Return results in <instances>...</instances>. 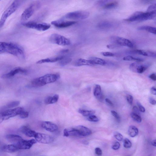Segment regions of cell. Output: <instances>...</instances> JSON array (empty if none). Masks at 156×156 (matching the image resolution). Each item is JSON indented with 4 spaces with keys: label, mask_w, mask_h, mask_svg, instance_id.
I'll return each instance as SVG.
<instances>
[{
    "label": "cell",
    "mask_w": 156,
    "mask_h": 156,
    "mask_svg": "<svg viewBox=\"0 0 156 156\" xmlns=\"http://www.w3.org/2000/svg\"><path fill=\"white\" fill-rule=\"evenodd\" d=\"M149 101L152 105H154L156 104V100L150 97L149 98Z\"/></svg>",
    "instance_id": "48"
},
{
    "label": "cell",
    "mask_w": 156,
    "mask_h": 156,
    "mask_svg": "<svg viewBox=\"0 0 156 156\" xmlns=\"http://www.w3.org/2000/svg\"><path fill=\"white\" fill-rule=\"evenodd\" d=\"M124 60L126 61H135L137 62H142L143 59L142 58L134 57L130 56H128L124 57Z\"/></svg>",
    "instance_id": "31"
},
{
    "label": "cell",
    "mask_w": 156,
    "mask_h": 156,
    "mask_svg": "<svg viewBox=\"0 0 156 156\" xmlns=\"http://www.w3.org/2000/svg\"><path fill=\"white\" fill-rule=\"evenodd\" d=\"M106 102L110 106H114L112 102L108 99L106 98L105 99Z\"/></svg>",
    "instance_id": "50"
},
{
    "label": "cell",
    "mask_w": 156,
    "mask_h": 156,
    "mask_svg": "<svg viewBox=\"0 0 156 156\" xmlns=\"http://www.w3.org/2000/svg\"><path fill=\"white\" fill-rule=\"evenodd\" d=\"M75 128L79 137L87 136L92 133L91 130L83 126H78Z\"/></svg>",
    "instance_id": "16"
},
{
    "label": "cell",
    "mask_w": 156,
    "mask_h": 156,
    "mask_svg": "<svg viewBox=\"0 0 156 156\" xmlns=\"http://www.w3.org/2000/svg\"><path fill=\"white\" fill-rule=\"evenodd\" d=\"M89 60L94 65L95 64H98L101 65H105L106 64V61L98 57H92L90 58Z\"/></svg>",
    "instance_id": "26"
},
{
    "label": "cell",
    "mask_w": 156,
    "mask_h": 156,
    "mask_svg": "<svg viewBox=\"0 0 156 156\" xmlns=\"http://www.w3.org/2000/svg\"><path fill=\"white\" fill-rule=\"evenodd\" d=\"M2 150L4 152L12 153L16 152L19 149L15 145L11 144L4 146L2 148Z\"/></svg>",
    "instance_id": "23"
},
{
    "label": "cell",
    "mask_w": 156,
    "mask_h": 156,
    "mask_svg": "<svg viewBox=\"0 0 156 156\" xmlns=\"http://www.w3.org/2000/svg\"><path fill=\"white\" fill-rule=\"evenodd\" d=\"M127 100L128 104L130 105L133 104V98L132 95H128L127 96Z\"/></svg>",
    "instance_id": "42"
},
{
    "label": "cell",
    "mask_w": 156,
    "mask_h": 156,
    "mask_svg": "<svg viewBox=\"0 0 156 156\" xmlns=\"http://www.w3.org/2000/svg\"><path fill=\"white\" fill-rule=\"evenodd\" d=\"M6 137L8 141L15 145L23 140L21 136L16 135H8L6 136Z\"/></svg>",
    "instance_id": "20"
},
{
    "label": "cell",
    "mask_w": 156,
    "mask_h": 156,
    "mask_svg": "<svg viewBox=\"0 0 156 156\" xmlns=\"http://www.w3.org/2000/svg\"><path fill=\"white\" fill-rule=\"evenodd\" d=\"M76 23L75 21H64L63 20H58L52 21L51 24L56 27L59 28H66L73 26Z\"/></svg>",
    "instance_id": "13"
},
{
    "label": "cell",
    "mask_w": 156,
    "mask_h": 156,
    "mask_svg": "<svg viewBox=\"0 0 156 156\" xmlns=\"http://www.w3.org/2000/svg\"><path fill=\"white\" fill-rule=\"evenodd\" d=\"M23 25L28 28L35 29L41 32L47 30L50 27V25L49 24L44 23H37L30 22L23 23Z\"/></svg>",
    "instance_id": "8"
},
{
    "label": "cell",
    "mask_w": 156,
    "mask_h": 156,
    "mask_svg": "<svg viewBox=\"0 0 156 156\" xmlns=\"http://www.w3.org/2000/svg\"><path fill=\"white\" fill-rule=\"evenodd\" d=\"M137 104L138 106L139 107V109L140 111L142 113H144L146 111L145 107L139 101H137Z\"/></svg>",
    "instance_id": "43"
},
{
    "label": "cell",
    "mask_w": 156,
    "mask_h": 156,
    "mask_svg": "<svg viewBox=\"0 0 156 156\" xmlns=\"http://www.w3.org/2000/svg\"><path fill=\"white\" fill-rule=\"evenodd\" d=\"M148 68L147 65L135 62L131 64L130 66V69L134 72L142 74L145 72Z\"/></svg>",
    "instance_id": "12"
},
{
    "label": "cell",
    "mask_w": 156,
    "mask_h": 156,
    "mask_svg": "<svg viewBox=\"0 0 156 156\" xmlns=\"http://www.w3.org/2000/svg\"><path fill=\"white\" fill-rule=\"evenodd\" d=\"M24 111L23 108L18 107L13 109H9L0 113L3 121L17 115H20L21 113Z\"/></svg>",
    "instance_id": "7"
},
{
    "label": "cell",
    "mask_w": 156,
    "mask_h": 156,
    "mask_svg": "<svg viewBox=\"0 0 156 156\" xmlns=\"http://www.w3.org/2000/svg\"><path fill=\"white\" fill-rule=\"evenodd\" d=\"M69 51L67 49H66V50H62L60 51V52L61 53H65L66 52H68Z\"/></svg>",
    "instance_id": "54"
},
{
    "label": "cell",
    "mask_w": 156,
    "mask_h": 156,
    "mask_svg": "<svg viewBox=\"0 0 156 156\" xmlns=\"http://www.w3.org/2000/svg\"><path fill=\"white\" fill-rule=\"evenodd\" d=\"M123 145L125 148H128L132 146V143L128 139H125L124 141Z\"/></svg>",
    "instance_id": "36"
},
{
    "label": "cell",
    "mask_w": 156,
    "mask_h": 156,
    "mask_svg": "<svg viewBox=\"0 0 156 156\" xmlns=\"http://www.w3.org/2000/svg\"><path fill=\"white\" fill-rule=\"evenodd\" d=\"M72 61L71 58L68 57H65L61 61H59V64L61 66H64L67 65L70 63Z\"/></svg>",
    "instance_id": "34"
},
{
    "label": "cell",
    "mask_w": 156,
    "mask_h": 156,
    "mask_svg": "<svg viewBox=\"0 0 156 156\" xmlns=\"http://www.w3.org/2000/svg\"><path fill=\"white\" fill-rule=\"evenodd\" d=\"M59 95L57 94L54 95L52 97H48L44 100V102L46 105H49L56 103L59 99Z\"/></svg>",
    "instance_id": "24"
},
{
    "label": "cell",
    "mask_w": 156,
    "mask_h": 156,
    "mask_svg": "<svg viewBox=\"0 0 156 156\" xmlns=\"http://www.w3.org/2000/svg\"><path fill=\"white\" fill-rule=\"evenodd\" d=\"M111 112L112 115L115 118L118 122H119L120 121L121 119V117L116 112L113 110L111 111Z\"/></svg>",
    "instance_id": "39"
},
{
    "label": "cell",
    "mask_w": 156,
    "mask_h": 156,
    "mask_svg": "<svg viewBox=\"0 0 156 156\" xmlns=\"http://www.w3.org/2000/svg\"><path fill=\"white\" fill-rule=\"evenodd\" d=\"M27 72L26 70L21 68H17L11 70L9 73L3 75L1 77L2 79H9L14 77L17 74L19 73L26 74Z\"/></svg>",
    "instance_id": "15"
},
{
    "label": "cell",
    "mask_w": 156,
    "mask_h": 156,
    "mask_svg": "<svg viewBox=\"0 0 156 156\" xmlns=\"http://www.w3.org/2000/svg\"><path fill=\"white\" fill-rule=\"evenodd\" d=\"M87 119L88 121L92 122H97L99 121L98 118L93 115L87 117Z\"/></svg>",
    "instance_id": "37"
},
{
    "label": "cell",
    "mask_w": 156,
    "mask_h": 156,
    "mask_svg": "<svg viewBox=\"0 0 156 156\" xmlns=\"http://www.w3.org/2000/svg\"><path fill=\"white\" fill-rule=\"evenodd\" d=\"M156 140H153L152 142V145L155 147L156 146Z\"/></svg>",
    "instance_id": "53"
},
{
    "label": "cell",
    "mask_w": 156,
    "mask_h": 156,
    "mask_svg": "<svg viewBox=\"0 0 156 156\" xmlns=\"http://www.w3.org/2000/svg\"><path fill=\"white\" fill-rule=\"evenodd\" d=\"M155 16L156 12H144L141 11H137L126 20L129 22L142 21L152 19Z\"/></svg>",
    "instance_id": "3"
},
{
    "label": "cell",
    "mask_w": 156,
    "mask_h": 156,
    "mask_svg": "<svg viewBox=\"0 0 156 156\" xmlns=\"http://www.w3.org/2000/svg\"><path fill=\"white\" fill-rule=\"evenodd\" d=\"M20 131L24 134L29 137H35L37 133L28 127L23 126L20 129Z\"/></svg>",
    "instance_id": "21"
},
{
    "label": "cell",
    "mask_w": 156,
    "mask_h": 156,
    "mask_svg": "<svg viewBox=\"0 0 156 156\" xmlns=\"http://www.w3.org/2000/svg\"><path fill=\"white\" fill-rule=\"evenodd\" d=\"M89 12L85 10H79L70 12L65 16L66 19L73 20L85 19L89 17Z\"/></svg>",
    "instance_id": "6"
},
{
    "label": "cell",
    "mask_w": 156,
    "mask_h": 156,
    "mask_svg": "<svg viewBox=\"0 0 156 156\" xmlns=\"http://www.w3.org/2000/svg\"><path fill=\"white\" fill-rule=\"evenodd\" d=\"M152 94L154 95H156V89L155 87H152L150 90Z\"/></svg>",
    "instance_id": "51"
},
{
    "label": "cell",
    "mask_w": 156,
    "mask_h": 156,
    "mask_svg": "<svg viewBox=\"0 0 156 156\" xmlns=\"http://www.w3.org/2000/svg\"><path fill=\"white\" fill-rule=\"evenodd\" d=\"M95 153L96 154L99 156H101L102 154V152L101 149L99 148H97L95 150Z\"/></svg>",
    "instance_id": "46"
},
{
    "label": "cell",
    "mask_w": 156,
    "mask_h": 156,
    "mask_svg": "<svg viewBox=\"0 0 156 156\" xmlns=\"http://www.w3.org/2000/svg\"><path fill=\"white\" fill-rule=\"evenodd\" d=\"M20 104V102L19 101H16L11 102L6 106L5 108H12L19 106Z\"/></svg>",
    "instance_id": "35"
},
{
    "label": "cell",
    "mask_w": 156,
    "mask_h": 156,
    "mask_svg": "<svg viewBox=\"0 0 156 156\" xmlns=\"http://www.w3.org/2000/svg\"><path fill=\"white\" fill-rule=\"evenodd\" d=\"M37 142V141L34 139L29 140L23 139L16 146L19 149H29Z\"/></svg>",
    "instance_id": "14"
},
{
    "label": "cell",
    "mask_w": 156,
    "mask_h": 156,
    "mask_svg": "<svg viewBox=\"0 0 156 156\" xmlns=\"http://www.w3.org/2000/svg\"><path fill=\"white\" fill-rule=\"evenodd\" d=\"M120 146V144L119 142H116L113 145L112 148L113 150H117L119 149Z\"/></svg>",
    "instance_id": "45"
},
{
    "label": "cell",
    "mask_w": 156,
    "mask_h": 156,
    "mask_svg": "<svg viewBox=\"0 0 156 156\" xmlns=\"http://www.w3.org/2000/svg\"><path fill=\"white\" fill-rule=\"evenodd\" d=\"M128 53L131 54H137V55L154 58H155L156 57L155 52L150 51L142 50H135L130 51Z\"/></svg>",
    "instance_id": "17"
},
{
    "label": "cell",
    "mask_w": 156,
    "mask_h": 156,
    "mask_svg": "<svg viewBox=\"0 0 156 156\" xmlns=\"http://www.w3.org/2000/svg\"><path fill=\"white\" fill-rule=\"evenodd\" d=\"M128 133L130 137H135L138 134V129L135 126L131 125L128 128Z\"/></svg>",
    "instance_id": "28"
},
{
    "label": "cell",
    "mask_w": 156,
    "mask_h": 156,
    "mask_svg": "<svg viewBox=\"0 0 156 156\" xmlns=\"http://www.w3.org/2000/svg\"><path fill=\"white\" fill-rule=\"evenodd\" d=\"M49 40L51 43L61 46H68L71 43L70 41L64 36L57 34H52Z\"/></svg>",
    "instance_id": "5"
},
{
    "label": "cell",
    "mask_w": 156,
    "mask_h": 156,
    "mask_svg": "<svg viewBox=\"0 0 156 156\" xmlns=\"http://www.w3.org/2000/svg\"><path fill=\"white\" fill-rule=\"evenodd\" d=\"M78 112L83 116L86 117H88L93 115L95 112L93 110H89L82 109H79Z\"/></svg>",
    "instance_id": "30"
},
{
    "label": "cell",
    "mask_w": 156,
    "mask_h": 156,
    "mask_svg": "<svg viewBox=\"0 0 156 156\" xmlns=\"http://www.w3.org/2000/svg\"><path fill=\"white\" fill-rule=\"evenodd\" d=\"M139 30L145 31L153 34H156V28L155 27L148 26H144L137 28Z\"/></svg>",
    "instance_id": "29"
},
{
    "label": "cell",
    "mask_w": 156,
    "mask_h": 156,
    "mask_svg": "<svg viewBox=\"0 0 156 156\" xmlns=\"http://www.w3.org/2000/svg\"><path fill=\"white\" fill-rule=\"evenodd\" d=\"M113 26V23L109 21H104L101 22L98 25V27L102 29H108L111 28Z\"/></svg>",
    "instance_id": "25"
},
{
    "label": "cell",
    "mask_w": 156,
    "mask_h": 156,
    "mask_svg": "<svg viewBox=\"0 0 156 156\" xmlns=\"http://www.w3.org/2000/svg\"><path fill=\"white\" fill-rule=\"evenodd\" d=\"M41 126L46 130L53 132L57 131L58 129L57 125L49 121H44L41 124Z\"/></svg>",
    "instance_id": "18"
},
{
    "label": "cell",
    "mask_w": 156,
    "mask_h": 156,
    "mask_svg": "<svg viewBox=\"0 0 156 156\" xmlns=\"http://www.w3.org/2000/svg\"><path fill=\"white\" fill-rule=\"evenodd\" d=\"M8 53L18 57L24 58V52L18 45L12 43L0 42V54Z\"/></svg>",
    "instance_id": "1"
},
{
    "label": "cell",
    "mask_w": 156,
    "mask_h": 156,
    "mask_svg": "<svg viewBox=\"0 0 156 156\" xmlns=\"http://www.w3.org/2000/svg\"><path fill=\"white\" fill-rule=\"evenodd\" d=\"M110 40L112 43L119 46H125L130 48H133L134 46L133 44L129 39L118 36H111Z\"/></svg>",
    "instance_id": "10"
},
{
    "label": "cell",
    "mask_w": 156,
    "mask_h": 156,
    "mask_svg": "<svg viewBox=\"0 0 156 156\" xmlns=\"http://www.w3.org/2000/svg\"><path fill=\"white\" fill-rule=\"evenodd\" d=\"M130 115L131 118L136 122L140 123L142 122V119L140 115L133 112L130 113Z\"/></svg>",
    "instance_id": "33"
},
{
    "label": "cell",
    "mask_w": 156,
    "mask_h": 156,
    "mask_svg": "<svg viewBox=\"0 0 156 156\" xmlns=\"http://www.w3.org/2000/svg\"><path fill=\"white\" fill-rule=\"evenodd\" d=\"M40 6V4L37 2L31 4L26 8L21 14V20L25 21L30 19L34 14L35 10L39 8Z\"/></svg>",
    "instance_id": "9"
},
{
    "label": "cell",
    "mask_w": 156,
    "mask_h": 156,
    "mask_svg": "<svg viewBox=\"0 0 156 156\" xmlns=\"http://www.w3.org/2000/svg\"><path fill=\"white\" fill-rule=\"evenodd\" d=\"M149 77L153 81H155L156 80V76L155 74H153L149 76Z\"/></svg>",
    "instance_id": "49"
},
{
    "label": "cell",
    "mask_w": 156,
    "mask_h": 156,
    "mask_svg": "<svg viewBox=\"0 0 156 156\" xmlns=\"http://www.w3.org/2000/svg\"><path fill=\"white\" fill-rule=\"evenodd\" d=\"M21 4L20 1H14L4 11L0 19V29L3 26L8 18L15 12Z\"/></svg>",
    "instance_id": "4"
},
{
    "label": "cell",
    "mask_w": 156,
    "mask_h": 156,
    "mask_svg": "<svg viewBox=\"0 0 156 156\" xmlns=\"http://www.w3.org/2000/svg\"><path fill=\"white\" fill-rule=\"evenodd\" d=\"M75 65L77 67L81 66H91L94 65L89 60L81 58L77 60L75 63Z\"/></svg>",
    "instance_id": "22"
},
{
    "label": "cell",
    "mask_w": 156,
    "mask_h": 156,
    "mask_svg": "<svg viewBox=\"0 0 156 156\" xmlns=\"http://www.w3.org/2000/svg\"><path fill=\"white\" fill-rule=\"evenodd\" d=\"M147 12H156V4H153L149 6L148 7Z\"/></svg>",
    "instance_id": "40"
},
{
    "label": "cell",
    "mask_w": 156,
    "mask_h": 156,
    "mask_svg": "<svg viewBox=\"0 0 156 156\" xmlns=\"http://www.w3.org/2000/svg\"><path fill=\"white\" fill-rule=\"evenodd\" d=\"M101 54L105 57H112L115 56L114 53L109 52H103L101 53Z\"/></svg>",
    "instance_id": "44"
},
{
    "label": "cell",
    "mask_w": 156,
    "mask_h": 156,
    "mask_svg": "<svg viewBox=\"0 0 156 156\" xmlns=\"http://www.w3.org/2000/svg\"><path fill=\"white\" fill-rule=\"evenodd\" d=\"M114 136L115 138L119 141H121L123 139V136L118 132H115L114 134Z\"/></svg>",
    "instance_id": "38"
},
{
    "label": "cell",
    "mask_w": 156,
    "mask_h": 156,
    "mask_svg": "<svg viewBox=\"0 0 156 156\" xmlns=\"http://www.w3.org/2000/svg\"><path fill=\"white\" fill-rule=\"evenodd\" d=\"M118 3L116 2L107 3L104 6L103 8L104 9H111L116 7Z\"/></svg>",
    "instance_id": "32"
},
{
    "label": "cell",
    "mask_w": 156,
    "mask_h": 156,
    "mask_svg": "<svg viewBox=\"0 0 156 156\" xmlns=\"http://www.w3.org/2000/svg\"><path fill=\"white\" fill-rule=\"evenodd\" d=\"M34 137L37 142L41 143L50 144L54 141V139L52 136L45 134L37 133Z\"/></svg>",
    "instance_id": "11"
},
{
    "label": "cell",
    "mask_w": 156,
    "mask_h": 156,
    "mask_svg": "<svg viewBox=\"0 0 156 156\" xmlns=\"http://www.w3.org/2000/svg\"><path fill=\"white\" fill-rule=\"evenodd\" d=\"M64 136L65 137H69L68 134L67 129H65L64 130Z\"/></svg>",
    "instance_id": "52"
},
{
    "label": "cell",
    "mask_w": 156,
    "mask_h": 156,
    "mask_svg": "<svg viewBox=\"0 0 156 156\" xmlns=\"http://www.w3.org/2000/svg\"><path fill=\"white\" fill-rule=\"evenodd\" d=\"M3 119L1 115H0V124H1L3 122Z\"/></svg>",
    "instance_id": "55"
},
{
    "label": "cell",
    "mask_w": 156,
    "mask_h": 156,
    "mask_svg": "<svg viewBox=\"0 0 156 156\" xmlns=\"http://www.w3.org/2000/svg\"><path fill=\"white\" fill-rule=\"evenodd\" d=\"M19 115L21 118L25 119L28 117L29 116V113L24 110Z\"/></svg>",
    "instance_id": "41"
},
{
    "label": "cell",
    "mask_w": 156,
    "mask_h": 156,
    "mask_svg": "<svg viewBox=\"0 0 156 156\" xmlns=\"http://www.w3.org/2000/svg\"><path fill=\"white\" fill-rule=\"evenodd\" d=\"M133 112L139 115H140V110L139 108H138L136 106H134L133 108Z\"/></svg>",
    "instance_id": "47"
},
{
    "label": "cell",
    "mask_w": 156,
    "mask_h": 156,
    "mask_svg": "<svg viewBox=\"0 0 156 156\" xmlns=\"http://www.w3.org/2000/svg\"><path fill=\"white\" fill-rule=\"evenodd\" d=\"M60 78L58 74H48L33 80L31 85L33 87H39L44 86L47 84L55 82Z\"/></svg>",
    "instance_id": "2"
},
{
    "label": "cell",
    "mask_w": 156,
    "mask_h": 156,
    "mask_svg": "<svg viewBox=\"0 0 156 156\" xmlns=\"http://www.w3.org/2000/svg\"><path fill=\"white\" fill-rule=\"evenodd\" d=\"M65 57L64 56H59L56 57L47 58L42 59L37 62V64H41L45 63H54L60 61Z\"/></svg>",
    "instance_id": "19"
},
{
    "label": "cell",
    "mask_w": 156,
    "mask_h": 156,
    "mask_svg": "<svg viewBox=\"0 0 156 156\" xmlns=\"http://www.w3.org/2000/svg\"><path fill=\"white\" fill-rule=\"evenodd\" d=\"M101 91V86L98 85H96L94 89L93 93L95 97L98 99L100 100L103 97Z\"/></svg>",
    "instance_id": "27"
}]
</instances>
